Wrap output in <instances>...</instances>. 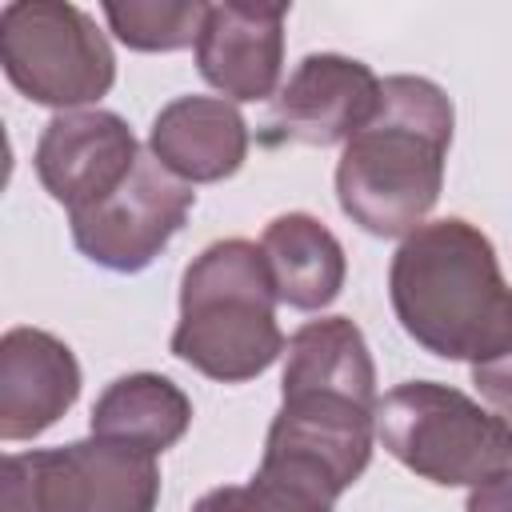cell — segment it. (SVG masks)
<instances>
[{
    "label": "cell",
    "mask_w": 512,
    "mask_h": 512,
    "mask_svg": "<svg viewBox=\"0 0 512 512\" xmlns=\"http://www.w3.org/2000/svg\"><path fill=\"white\" fill-rule=\"evenodd\" d=\"M376 444L440 488H476L512 468V424L460 388L404 380L376 400Z\"/></svg>",
    "instance_id": "cell-4"
},
{
    "label": "cell",
    "mask_w": 512,
    "mask_h": 512,
    "mask_svg": "<svg viewBox=\"0 0 512 512\" xmlns=\"http://www.w3.org/2000/svg\"><path fill=\"white\" fill-rule=\"evenodd\" d=\"M80 396L76 352L44 332L16 324L0 336V440H36Z\"/></svg>",
    "instance_id": "cell-12"
},
{
    "label": "cell",
    "mask_w": 512,
    "mask_h": 512,
    "mask_svg": "<svg viewBox=\"0 0 512 512\" xmlns=\"http://www.w3.org/2000/svg\"><path fill=\"white\" fill-rule=\"evenodd\" d=\"M388 300L424 352L488 364L512 352V288L492 240L464 216L420 224L388 264Z\"/></svg>",
    "instance_id": "cell-1"
},
{
    "label": "cell",
    "mask_w": 512,
    "mask_h": 512,
    "mask_svg": "<svg viewBox=\"0 0 512 512\" xmlns=\"http://www.w3.org/2000/svg\"><path fill=\"white\" fill-rule=\"evenodd\" d=\"M372 416L376 404L352 400L344 392H280L260 468L336 504L372 460Z\"/></svg>",
    "instance_id": "cell-7"
},
{
    "label": "cell",
    "mask_w": 512,
    "mask_h": 512,
    "mask_svg": "<svg viewBox=\"0 0 512 512\" xmlns=\"http://www.w3.org/2000/svg\"><path fill=\"white\" fill-rule=\"evenodd\" d=\"M208 4H160V0H128V4H104V20L112 36L132 52H180L196 48L204 28Z\"/></svg>",
    "instance_id": "cell-17"
},
{
    "label": "cell",
    "mask_w": 512,
    "mask_h": 512,
    "mask_svg": "<svg viewBox=\"0 0 512 512\" xmlns=\"http://www.w3.org/2000/svg\"><path fill=\"white\" fill-rule=\"evenodd\" d=\"M260 252L268 260L276 296L288 308L320 312L344 288V276H348L344 244L332 236L328 224H320L308 212H284L268 220L260 236Z\"/></svg>",
    "instance_id": "cell-14"
},
{
    "label": "cell",
    "mask_w": 512,
    "mask_h": 512,
    "mask_svg": "<svg viewBox=\"0 0 512 512\" xmlns=\"http://www.w3.org/2000/svg\"><path fill=\"white\" fill-rule=\"evenodd\" d=\"M0 64L32 104L76 112L116 84V52L96 20L68 0H12L0 8Z\"/></svg>",
    "instance_id": "cell-5"
},
{
    "label": "cell",
    "mask_w": 512,
    "mask_h": 512,
    "mask_svg": "<svg viewBox=\"0 0 512 512\" xmlns=\"http://www.w3.org/2000/svg\"><path fill=\"white\" fill-rule=\"evenodd\" d=\"M276 304L280 296L260 244L244 236L216 240L180 276L172 356L216 384L256 380L288 348Z\"/></svg>",
    "instance_id": "cell-3"
},
{
    "label": "cell",
    "mask_w": 512,
    "mask_h": 512,
    "mask_svg": "<svg viewBox=\"0 0 512 512\" xmlns=\"http://www.w3.org/2000/svg\"><path fill=\"white\" fill-rule=\"evenodd\" d=\"M464 512H512V468L496 472L492 480L476 484L468 492V504Z\"/></svg>",
    "instance_id": "cell-20"
},
{
    "label": "cell",
    "mask_w": 512,
    "mask_h": 512,
    "mask_svg": "<svg viewBox=\"0 0 512 512\" xmlns=\"http://www.w3.org/2000/svg\"><path fill=\"white\" fill-rule=\"evenodd\" d=\"M148 152L184 184H220L248 156V124L224 96H176L152 116Z\"/></svg>",
    "instance_id": "cell-13"
},
{
    "label": "cell",
    "mask_w": 512,
    "mask_h": 512,
    "mask_svg": "<svg viewBox=\"0 0 512 512\" xmlns=\"http://www.w3.org/2000/svg\"><path fill=\"white\" fill-rule=\"evenodd\" d=\"M192 512H332V504L284 476L256 468L248 484H220L204 492Z\"/></svg>",
    "instance_id": "cell-18"
},
{
    "label": "cell",
    "mask_w": 512,
    "mask_h": 512,
    "mask_svg": "<svg viewBox=\"0 0 512 512\" xmlns=\"http://www.w3.org/2000/svg\"><path fill=\"white\" fill-rule=\"evenodd\" d=\"M156 500V456L96 436L0 464V512H152Z\"/></svg>",
    "instance_id": "cell-6"
},
{
    "label": "cell",
    "mask_w": 512,
    "mask_h": 512,
    "mask_svg": "<svg viewBox=\"0 0 512 512\" xmlns=\"http://www.w3.org/2000/svg\"><path fill=\"white\" fill-rule=\"evenodd\" d=\"M472 384H476V392L488 400V408L512 424V352L500 356V360L476 364V368H472Z\"/></svg>",
    "instance_id": "cell-19"
},
{
    "label": "cell",
    "mask_w": 512,
    "mask_h": 512,
    "mask_svg": "<svg viewBox=\"0 0 512 512\" xmlns=\"http://www.w3.org/2000/svg\"><path fill=\"white\" fill-rule=\"evenodd\" d=\"M196 204L192 184L176 180L152 152L96 208L72 212V244L84 260L108 272H144L184 228Z\"/></svg>",
    "instance_id": "cell-8"
},
{
    "label": "cell",
    "mask_w": 512,
    "mask_h": 512,
    "mask_svg": "<svg viewBox=\"0 0 512 512\" xmlns=\"http://www.w3.org/2000/svg\"><path fill=\"white\" fill-rule=\"evenodd\" d=\"M140 144L124 116L108 108L56 112L36 140V176L44 192L72 212L108 200L140 164Z\"/></svg>",
    "instance_id": "cell-9"
},
{
    "label": "cell",
    "mask_w": 512,
    "mask_h": 512,
    "mask_svg": "<svg viewBox=\"0 0 512 512\" xmlns=\"http://www.w3.org/2000/svg\"><path fill=\"white\" fill-rule=\"evenodd\" d=\"M456 112L428 76H388L376 116L344 144L336 160L340 212L380 240H404L428 224L452 148Z\"/></svg>",
    "instance_id": "cell-2"
},
{
    "label": "cell",
    "mask_w": 512,
    "mask_h": 512,
    "mask_svg": "<svg viewBox=\"0 0 512 512\" xmlns=\"http://www.w3.org/2000/svg\"><path fill=\"white\" fill-rule=\"evenodd\" d=\"M344 392L376 404V364L364 332L348 316H320L300 324L284 348L280 392Z\"/></svg>",
    "instance_id": "cell-16"
},
{
    "label": "cell",
    "mask_w": 512,
    "mask_h": 512,
    "mask_svg": "<svg viewBox=\"0 0 512 512\" xmlns=\"http://www.w3.org/2000/svg\"><path fill=\"white\" fill-rule=\"evenodd\" d=\"M380 76L340 52H308L272 100V124L284 140L328 148L348 144L380 108Z\"/></svg>",
    "instance_id": "cell-10"
},
{
    "label": "cell",
    "mask_w": 512,
    "mask_h": 512,
    "mask_svg": "<svg viewBox=\"0 0 512 512\" xmlns=\"http://www.w3.org/2000/svg\"><path fill=\"white\" fill-rule=\"evenodd\" d=\"M192 424V400L180 384L160 372H128L116 376L92 404L88 428L96 440L128 444L140 452H168L184 440Z\"/></svg>",
    "instance_id": "cell-15"
},
{
    "label": "cell",
    "mask_w": 512,
    "mask_h": 512,
    "mask_svg": "<svg viewBox=\"0 0 512 512\" xmlns=\"http://www.w3.org/2000/svg\"><path fill=\"white\" fill-rule=\"evenodd\" d=\"M288 4H208L196 68L232 104H256L280 92Z\"/></svg>",
    "instance_id": "cell-11"
}]
</instances>
